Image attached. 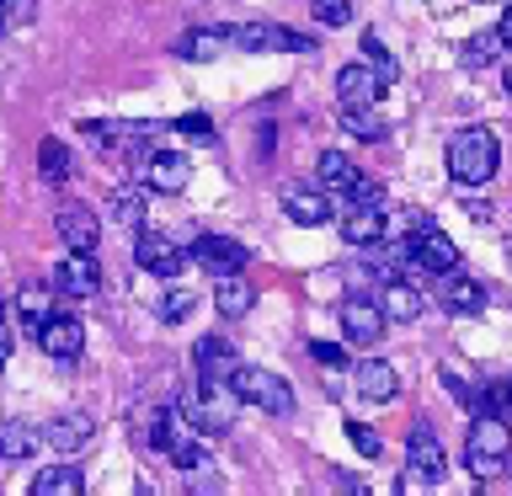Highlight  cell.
Wrapping results in <instances>:
<instances>
[{"mask_svg": "<svg viewBox=\"0 0 512 496\" xmlns=\"http://www.w3.org/2000/svg\"><path fill=\"white\" fill-rule=\"evenodd\" d=\"M342 128H347L352 139H368V144L390 134V123H384V112L374 102H368V107H342Z\"/></svg>", "mask_w": 512, "mask_h": 496, "instance_id": "28", "label": "cell"}, {"mask_svg": "<svg viewBox=\"0 0 512 496\" xmlns=\"http://www.w3.org/2000/svg\"><path fill=\"white\" fill-rule=\"evenodd\" d=\"M32 16H38V0H0V32L27 27Z\"/></svg>", "mask_w": 512, "mask_h": 496, "instance_id": "36", "label": "cell"}, {"mask_svg": "<svg viewBox=\"0 0 512 496\" xmlns=\"http://www.w3.org/2000/svg\"><path fill=\"white\" fill-rule=\"evenodd\" d=\"M315 187L320 192H347L358 187V166H352V160L342 155V150H320V160H315Z\"/></svg>", "mask_w": 512, "mask_h": 496, "instance_id": "22", "label": "cell"}, {"mask_svg": "<svg viewBox=\"0 0 512 496\" xmlns=\"http://www.w3.org/2000/svg\"><path fill=\"white\" fill-rule=\"evenodd\" d=\"M54 224H59V240L70 251H96V240H102V219H96V208H86V203H64Z\"/></svg>", "mask_w": 512, "mask_h": 496, "instance_id": "15", "label": "cell"}, {"mask_svg": "<svg viewBox=\"0 0 512 496\" xmlns=\"http://www.w3.org/2000/svg\"><path fill=\"white\" fill-rule=\"evenodd\" d=\"M448 176H454L459 187H486L496 166H502V144H496L491 128H459L454 139H448Z\"/></svg>", "mask_w": 512, "mask_h": 496, "instance_id": "2", "label": "cell"}, {"mask_svg": "<svg viewBox=\"0 0 512 496\" xmlns=\"http://www.w3.org/2000/svg\"><path fill=\"white\" fill-rule=\"evenodd\" d=\"M379 304H384V320H400V326H406V320L422 315V288L406 283V278H395V283L379 294Z\"/></svg>", "mask_w": 512, "mask_h": 496, "instance_id": "25", "label": "cell"}, {"mask_svg": "<svg viewBox=\"0 0 512 496\" xmlns=\"http://www.w3.org/2000/svg\"><path fill=\"white\" fill-rule=\"evenodd\" d=\"M491 411L496 416H512V379L502 384V390H491Z\"/></svg>", "mask_w": 512, "mask_h": 496, "instance_id": "41", "label": "cell"}, {"mask_svg": "<svg viewBox=\"0 0 512 496\" xmlns=\"http://www.w3.org/2000/svg\"><path fill=\"white\" fill-rule=\"evenodd\" d=\"M496 32H502V43L512 48V0H507V11H502V22H496Z\"/></svg>", "mask_w": 512, "mask_h": 496, "instance_id": "42", "label": "cell"}, {"mask_svg": "<svg viewBox=\"0 0 512 496\" xmlns=\"http://www.w3.org/2000/svg\"><path fill=\"white\" fill-rule=\"evenodd\" d=\"M192 262H198L203 272H214V278H224V272H240L246 267V246H240V240H230V235H198L192 240Z\"/></svg>", "mask_w": 512, "mask_h": 496, "instance_id": "13", "label": "cell"}, {"mask_svg": "<svg viewBox=\"0 0 512 496\" xmlns=\"http://www.w3.org/2000/svg\"><path fill=\"white\" fill-rule=\"evenodd\" d=\"M107 214L118 219V224H139L144 219V187H118L107 198Z\"/></svg>", "mask_w": 512, "mask_h": 496, "instance_id": "33", "label": "cell"}, {"mask_svg": "<svg viewBox=\"0 0 512 496\" xmlns=\"http://www.w3.org/2000/svg\"><path fill=\"white\" fill-rule=\"evenodd\" d=\"M230 384H235V395L246 400V406H256V411H267V416H294V390H288V379L267 374V368L235 363V368H230Z\"/></svg>", "mask_w": 512, "mask_h": 496, "instance_id": "4", "label": "cell"}, {"mask_svg": "<svg viewBox=\"0 0 512 496\" xmlns=\"http://www.w3.org/2000/svg\"><path fill=\"white\" fill-rule=\"evenodd\" d=\"M283 208H288V219H294V224L315 230V224L331 219V192H320V187H283Z\"/></svg>", "mask_w": 512, "mask_h": 496, "instance_id": "19", "label": "cell"}, {"mask_svg": "<svg viewBox=\"0 0 512 496\" xmlns=\"http://www.w3.org/2000/svg\"><path fill=\"white\" fill-rule=\"evenodd\" d=\"M310 16L320 27H347L352 22V0H310Z\"/></svg>", "mask_w": 512, "mask_h": 496, "instance_id": "35", "label": "cell"}, {"mask_svg": "<svg viewBox=\"0 0 512 496\" xmlns=\"http://www.w3.org/2000/svg\"><path fill=\"white\" fill-rule=\"evenodd\" d=\"M48 358H59V363H75L80 358V347H86V326H80L75 315H48L43 326H38V336H32Z\"/></svg>", "mask_w": 512, "mask_h": 496, "instance_id": "12", "label": "cell"}, {"mask_svg": "<svg viewBox=\"0 0 512 496\" xmlns=\"http://www.w3.org/2000/svg\"><path fill=\"white\" fill-rule=\"evenodd\" d=\"M235 411H240V395H235V384L230 379H203L187 390L182 400V422L198 432V438H224V432L235 427Z\"/></svg>", "mask_w": 512, "mask_h": 496, "instance_id": "1", "label": "cell"}, {"mask_svg": "<svg viewBox=\"0 0 512 496\" xmlns=\"http://www.w3.org/2000/svg\"><path fill=\"white\" fill-rule=\"evenodd\" d=\"M347 438H352V448H358L363 459H379V448H384V443H379V432L368 427V422H347Z\"/></svg>", "mask_w": 512, "mask_h": 496, "instance_id": "37", "label": "cell"}, {"mask_svg": "<svg viewBox=\"0 0 512 496\" xmlns=\"http://www.w3.org/2000/svg\"><path fill=\"white\" fill-rule=\"evenodd\" d=\"M502 91H507V96H512V70H507V75H502Z\"/></svg>", "mask_w": 512, "mask_h": 496, "instance_id": "44", "label": "cell"}, {"mask_svg": "<svg viewBox=\"0 0 512 496\" xmlns=\"http://www.w3.org/2000/svg\"><path fill=\"white\" fill-rule=\"evenodd\" d=\"M134 262H139L144 272H155V278H176V272L187 267V251L176 246L171 235H160V230H139V240H134Z\"/></svg>", "mask_w": 512, "mask_h": 496, "instance_id": "10", "label": "cell"}, {"mask_svg": "<svg viewBox=\"0 0 512 496\" xmlns=\"http://www.w3.org/2000/svg\"><path fill=\"white\" fill-rule=\"evenodd\" d=\"M43 443L59 448V454H80V448L96 443V416L91 411H64L43 427Z\"/></svg>", "mask_w": 512, "mask_h": 496, "instance_id": "14", "label": "cell"}, {"mask_svg": "<svg viewBox=\"0 0 512 496\" xmlns=\"http://www.w3.org/2000/svg\"><path fill=\"white\" fill-rule=\"evenodd\" d=\"M363 64H368V70H374V75L384 80V86H395V80H400V64H395V54H390V48H384V43L374 38V32H363Z\"/></svg>", "mask_w": 512, "mask_h": 496, "instance_id": "32", "label": "cell"}, {"mask_svg": "<svg viewBox=\"0 0 512 496\" xmlns=\"http://www.w3.org/2000/svg\"><path fill=\"white\" fill-rule=\"evenodd\" d=\"M38 171H43L48 187H64L70 182V150H64L59 139H43L38 144Z\"/></svg>", "mask_w": 512, "mask_h": 496, "instance_id": "30", "label": "cell"}, {"mask_svg": "<svg viewBox=\"0 0 512 496\" xmlns=\"http://www.w3.org/2000/svg\"><path fill=\"white\" fill-rule=\"evenodd\" d=\"M507 459H512V427H507V416L480 411L475 422H470V438H464V464L486 480L496 470H507Z\"/></svg>", "mask_w": 512, "mask_h": 496, "instance_id": "3", "label": "cell"}, {"mask_svg": "<svg viewBox=\"0 0 512 496\" xmlns=\"http://www.w3.org/2000/svg\"><path fill=\"white\" fill-rule=\"evenodd\" d=\"M230 48H240V54H315V38L283 22H235Z\"/></svg>", "mask_w": 512, "mask_h": 496, "instance_id": "5", "label": "cell"}, {"mask_svg": "<svg viewBox=\"0 0 512 496\" xmlns=\"http://www.w3.org/2000/svg\"><path fill=\"white\" fill-rule=\"evenodd\" d=\"M96 288H102V267H96L91 251H70L54 267V294L59 299H91Z\"/></svg>", "mask_w": 512, "mask_h": 496, "instance_id": "9", "label": "cell"}, {"mask_svg": "<svg viewBox=\"0 0 512 496\" xmlns=\"http://www.w3.org/2000/svg\"><path fill=\"white\" fill-rule=\"evenodd\" d=\"M352 379H358V395L363 400H379V406L400 395V374L384 358H363L358 368H352Z\"/></svg>", "mask_w": 512, "mask_h": 496, "instance_id": "21", "label": "cell"}, {"mask_svg": "<svg viewBox=\"0 0 512 496\" xmlns=\"http://www.w3.org/2000/svg\"><path fill=\"white\" fill-rule=\"evenodd\" d=\"M134 171H139L144 192H182L187 176H192V160L182 150H144L134 160Z\"/></svg>", "mask_w": 512, "mask_h": 496, "instance_id": "7", "label": "cell"}, {"mask_svg": "<svg viewBox=\"0 0 512 496\" xmlns=\"http://www.w3.org/2000/svg\"><path fill=\"white\" fill-rule=\"evenodd\" d=\"M464 208H470V219H491V203H480V198H464Z\"/></svg>", "mask_w": 512, "mask_h": 496, "instance_id": "43", "label": "cell"}, {"mask_svg": "<svg viewBox=\"0 0 512 496\" xmlns=\"http://www.w3.org/2000/svg\"><path fill=\"white\" fill-rule=\"evenodd\" d=\"M38 443H43L38 427H27V422H0V459H32V454H38Z\"/></svg>", "mask_w": 512, "mask_h": 496, "instance_id": "27", "label": "cell"}, {"mask_svg": "<svg viewBox=\"0 0 512 496\" xmlns=\"http://www.w3.org/2000/svg\"><path fill=\"white\" fill-rule=\"evenodd\" d=\"M384 91H390V86H384V80L368 70L363 59L347 64V70L336 75V102H342V107H368V102H379Z\"/></svg>", "mask_w": 512, "mask_h": 496, "instance_id": "18", "label": "cell"}, {"mask_svg": "<svg viewBox=\"0 0 512 496\" xmlns=\"http://www.w3.org/2000/svg\"><path fill=\"white\" fill-rule=\"evenodd\" d=\"M502 48H507L502 32H475V38L459 48V59H464V64H491L496 54H502Z\"/></svg>", "mask_w": 512, "mask_h": 496, "instance_id": "34", "label": "cell"}, {"mask_svg": "<svg viewBox=\"0 0 512 496\" xmlns=\"http://www.w3.org/2000/svg\"><path fill=\"white\" fill-rule=\"evenodd\" d=\"M192 288H182V283H171L166 294H155V315L160 320H171V326H182V320H192Z\"/></svg>", "mask_w": 512, "mask_h": 496, "instance_id": "31", "label": "cell"}, {"mask_svg": "<svg viewBox=\"0 0 512 496\" xmlns=\"http://www.w3.org/2000/svg\"><path fill=\"white\" fill-rule=\"evenodd\" d=\"M182 432H187V422H182L171 406H139V411H134V438H139L144 448H155V454H166V448L182 438Z\"/></svg>", "mask_w": 512, "mask_h": 496, "instance_id": "11", "label": "cell"}, {"mask_svg": "<svg viewBox=\"0 0 512 496\" xmlns=\"http://www.w3.org/2000/svg\"><path fill=\"white\" fill-rule=\"evenodd\" d=\"M310 352H315V363H326V368H342V363H347V352L336 347V342H315Z\"/></svg>", "mask_w": 512, "mask_h": 496, "instance_id": "39", "label": "cell"}, {"mask_svg": "<svg viewBox=\"0 0 512 496\" xmlns=\"http://www.w3.org/2000/svg\"><path fill=\"white\" fill-rule=\"evenodd\" d=\"M11 342H16V336H11V315H6V304H0V368L11 363Z\"/></svg>", "mask_w": 512, "mask_h": 496, "instance_id": "40", "label": "cell"}, {"mask_svg": "<svg viewBox=\"0 0 512 496\" xmlns=\"http://www.w3.org/2000/svg\"><path fill=\"white\" fill-rule=\"evenodd\" d=\"M214 304H219L224 320H240V315H251L256 294H251V283H240V272H224L219 288H214Z\"/></svg>", "mask_w": 512, "mask_h": 496, "instance_id": "26", "label": "cell"}, {"mask_svg": "<svg viewBox=\"0 0 512 496\" xmlns=\"http://www.w3.org/2000/svg\"><path fill=\"white\" fill-rule=\"evenodd\" d=\"M336 320H342V336L352 347H374V342H384V304L379 299H368V294H352V299H342L336 304Z\"/></svg>", "mask_w": 512, "mask_h": 496, "instance_id": "6", "label": "cell"}, {"mask_svg": "<svg viewBox=\"0 0 512 496\" xmlns=\"http://www.w3.org/2000/svg\"><path fill=\"white\" fill-rule=\"evenodd\" d=\"M192 363H198L203 379H230V368H235L240 358H235V347L224 342V336H203V342L192 347Z\"/></svg>", "mask_w": 512, "mask_h": 496, "instance_id": "23", "label": "cell"}, {"mask_svg": "<svg viewBox=\"0 0 512 496\" xmlns=\"http://www.w3.org/2000/svg\"><path fill=\"white\" fill-rule=\"evenodd\" d=\"M86 491V475L75 464H48V470L32 475V496H80Z\"/></svg>", "mask_w": 512, "mask_h": 496, "instance_id": "24", "label": "cell"}, {"mask_svg": "<svg viewBox=\"0 0 512 496\" xmlns=\"http://www.w3.org/2000/svg\"><path fill=\"white\" fill-rule=\"evenodd\" d=\"M406 464H411V480H422V486H438V480L448 475V454H443V443H438V432H432V422H416V427H411Z\"/></svg>", "mask_w": 512, "mask_h": 496, "instance_id": "8", "label": "cell"}, {"mask_svg": "<svg viewBox=\"0 0 512 496\" xmlns=\"http://www.w3.org/2000/svg\"><path fill=\"white\" fill-rule=\"evenodd\" d=\"M176 128H182V134H192V139H203V144H214V128H208L203 112H187V118H176Z\"/></svg>", "mask_w": 512, "mask_h": 496, "instance_id": "38", "label": "cell"}, {"mask_svg": "<svg viewBox=\"0 0 512 496\" xmlns=\"http://www.w3.org/2000/svg\"><path fill=\"white\" fill-rule=\"evenodd\" d=\"M438 304L448 315H480L486 310V288H480L475 278H464V272H438Z\"/></svg>", "mask_w": 512, "mask_h": 496, "instance_id": "16", "label": "cell"}, {"mask_svg": "<svg viewBox=\"0 0 512 496\" xmlns=\"http://www.w3.org/2000/svg\"><path fill=\"white\" fill-rule=\"evenodd\" d=\"M384 214H390L384 203H352L342 214V240L352 251H358V246H379V240H384Z\"/></svg>", "mask_w": 512, "mask_h": 496, "instance_id": "17", "label": "cell"}, {"mask_svg": "<svg viewBox=\"0 0 512 496\" xmlns=\"http://www.w3.org/2000/svg\"><path fill=\"white\" fill-rule=\"evenodd\" d=\"M219 54H230V27H192V32L176 38V59L208 64V59H219Z\"/></svg>", "mask_w": 512, "mask_h": 496, "instance_id": "20", "label": "cell"}, {"mask_svg": "<svg viewBox=\"0 0 512 496\" xmlns=\"http://www.w3.org/2000/svg\"><path fill=\"white\" fill-rule=\"evenodd\" d=\"M16 320H22V336H38V326L48 320V294L38 283H27L22 294H16Z\"/></svg>", "mask_w": 512, "mask_h": 496, "instance_id": "29", "label": "cell"}]
</instances>
